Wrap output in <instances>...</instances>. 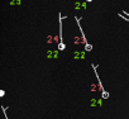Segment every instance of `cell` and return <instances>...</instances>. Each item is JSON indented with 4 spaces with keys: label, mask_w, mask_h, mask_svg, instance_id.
Returning <instances> with one entry per match:
<instances>
[{
    "label": "cell",
    "mask_w": 129,
    "mask_h": 119,
    "mask_svg": "<svg viewBox=\"0 0 129 119\" xmlns=\"http://www.w3.org/2000/svg\"><path fill=\"white\" fill-rule=\"evenodd\" d=\"M91 67L94 69V74H95V76H96V79H98V82H99V87H100V90H101V98H103V99H108V98H109V93H108V91H105V89H104V86H103V84H101L100 76H99V74H98V71H96L98 66L92 64V65H91Z\"/></svg>",
    "instance_id": "cell-1"
},
{
    "label": "cell",
    "mask_w": 129,
    "mask_h": 119,
    "mask_svg": "<svg viewBox=\"0 0 129 119\" xmlns=\"http://www.w3.org/2000/svg\"><path fill=\"white\" fill-rule=\"evenodd\" d=\"M58 19H59V43H58V49L63 51L64 48H66V46H64V43H63V37H62V15H61V13H58Z\"/></svg>",
    "instance_id": "cell-2"
},
{
    "label": "cell",
    "mask_w": 129,
    "mask_h": 119,
    "mask_svg": "<svg viewBox=\"0 0 129 119\" xmlns=\"http://www.w3.org/2000/svg\"><path fill=\"white\" fill-rule=\"evenodd\" d=\"M75 19H76V22H77V25H79V28H80V32L82 33V28H81V24H80V19L77 18V17H75ZM82 39H84V44H85V49L89 52V51H91L92 49V46L91 44H89V42L86 41V38H85V36H84V33H82Z\"/></svg>",
    "instance_id": "cell-3"
},
{
    "label": "cell",
    "mask_w": 129,
    "mask_h": 119,
    "mask_svg": "<svg viewBox=\"0 0 129 119\" xmlns=\"http://www.w3.org/2000/svg\"><path fill=\"white\" fill-rule=\"evenodd\" d=\"M5 95V91H3V90H0V98H3Z\"/></svg>",
    "instance_id": "cell-4"
},
{
    "label": "cell",
    "mask_w": 129,
    "mask_h": 119,
    "mask_svg": "<svg viewBox=\"0 0 129 119\" xmlns=\"http://www.w3.org/2000/svg\"><path fill=\"white\" fill-rule=\"evenodd\" d=\"M86 2H90V3H91V2H92V0H86Z\"/></svg>",
    "instance_id": "cell-5"
}]
</instances>
